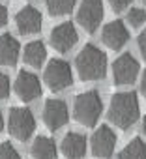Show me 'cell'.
Segmentation results:
<instances>
[{"label": "cell", "mask_w": 146, "mask_h": 159, "mask_svg": "<svg viewBox=\"0 0 146 159\" xmlns=\"http://www.w3.org/2000/svg\"><path fill=\"white\" fill-rule=\"evenodd\" d=\"M62 153L67 159H83L86 153V137L75 131L67 133L62 140Z\"/></svg>", "instance_id": "cell-14"}, {"label": "cell", "mask_w": 146, "mask_h": 159, "mask_svg": "<svg viewBox=\"0 0 146 159\" xmlns=\"http://www.w3.org/2000/svg\"><path fill=\"white\" fill-rule=\"evenodd\" d=\"M127 23L131 25V26H135V28H139L140 25H144V21H146V11L142 10V8H131L129 11H127Z\"/></svg>", "instance_id": "cell-20"}, {"label": "cell", "mask_w": 146, "mask_h": 159, "mask_svg": "<svg viewBox=\"0 0 146 159\" xmlns=\"http://www.w3.org/2000/svg\"><path fill=\"white\" fill-rule=\"evenodd\" d=\"M129 39V30L122 21H111L103 26L101 32V41L111 49V51H120Z\"/></svg>", "instance_id": "cell-11"}, {"label": "cell", "mask_w": 146, "mask_h": 159, "mask_svg": "<svg viewBox=\"0 0 146 159\" xmlns=\"http://www.w3.org/2000/svg\"><path fill=\"white\" fill-rule=\"evenodd\" d=\"M142 131H144V135H146V116H144V120H142Z\"/></svg>", "instance_id": "cell-28"}, {"label": "cell", "mask_w": 146, "mask_h": 159, "mask_svg": "<svg viewBox=\"0 0 146 159\" xmlns=\"http://www.w3.org/2000/svg\"><path fill=\"white\" fill-rule=\"evenodd\" d=\"M4 129V118H2V114H0V131Z\"/></svg>", "instance_id": "cell-27"}, {"label": "cell", "mask_w": 146, "mask_h": 159, "mask_svg": "<svg viewBox=\"0 0 146 159\" xmlns=\"http://www.w3.org/2000/svg\"><path fill=\"white\" fill-rule=\"evenodd\" d=\"M144 4H146V0H144Z\"/></svg>", "instance_id": "cell-29"}, {"label": "cell", "mask_w": 146, "mask_h": 159, "mask_svg": "<svg viewBox=\"0 0 146 159\" xmlns=\"http://www.w3.org/2000/svg\"><path fill=\"white\" fill-rule=\"evenodd\" d=\"M75 4H77V0H45L47 11L51 15H54V17L69 13L73 8H75Z\"/></svg>", "instance_id": "cell-19"}, {"label": "cell", "mask_w": 146, "mask_h": 159, "mask_svg": "<svg viewBox=\"0 0 146 159\" xmlns=\"http://www.w3.org/2000/svg\"><path fill=\"white\" fill-rule=\"evenodd\" d=\"M137 45H139V51H140V54L146 58V28L139 34V39H137Z\"/></svg>", "instance_id": "cell-24"}, {"label": "cell", "mask_w": 146, "mask_h": 159, "mask_svg": "<svg viewBox=\"0 0 146 159\" xmlns=\"http://www.w3.org/2000/svg\"><path fill=\"white\" fill-rule=\"evenodd\" d=\"M140 94H142L144 99H146V69H144V73H142V77H140Z\"/></svg>", "instance_id": "cell-26"}, {"label": "cell", "mask_w": 146, "mask_h": 159, "mask_svg": "<svg viewBox=\"0 0 146 159\" xmlns=\"http://www.w3.org/2000/svg\"><path fill=\"white\" fill-rule=\"evenodd\" d=\"M15 25H17L19 34H23V36L38 34L41 30V13L34 6H25L15 15Z\"/></svg>", "instance_id": "cell-13"}, {"label": "cell", "mask_w": 146, "mask_h": 159, "mask_svg": "<svg viewBox=\"0 0 146 159\" xmlns=\"http://www.w3.org/2000/svg\"><path fill=\"white\" fill-rule=\"evenodd\" d=\"M36 129V120L30 109L26 107H13L10 111V118H8V131L11 133V137H15L17 140H28L34 135Z\"/></svg>", "instance_id": "cell-4"}, {"label": "cell", "mask_w": 146, "mask_h": 159, "mask_svg": "<svg viewBox=\"0 0 146 159\" xmlns=\"http://www.w3.org/2000/svg\"><path fill=\"white\" fill-rule=\"evenodd\" d=\"M75 67L83 81H101L107 75V54L99 47L88 43L77 54Z\"/></svg>", "instance_id": "cell-2"}, {"label": "cell", "mask_w": 146, "mask_h": 159, "mask_svg": "<svg viewBox=\"0 0 146 159\" xmlns=\"http://www.w3.org/2000/svg\"><path fill=\"white\" fill-rule=\"evenodd\" d=\"M139 69L140 67H139L137 58L133 54H129V52H124L112 62V79H114V83L120 84V86L131 84L139 77Z\"/></svg>", "instance_id": "cell-6"}, {"label": "cell", "mask_w": 146, "mask_h": 159, "mask_svg": "<svg viewBox=\"0 0 146 159\" xmlns=\"http://www.w3.org/2000/svg\"><path fill=\"white\" fill-rule=\"evenodd\" d=\"M77 43V30L73 23H62L51 32V45L58 52H67Z\"/></svg>", "instance_id": "cell-12"}, {"label": "cell", "mask_w": 146, "mask_h": 159, "mask_svg": "<svg viewBox=\"0 0 146 159\" xmlns=\"http://www.w3.org/2000/svg\"><path fill=\"white\" fill-rule=\"evenodd\" d=\"M6 23H8V10H6V6L0 4V28H2Z\"/></svg>", "instance_id": "cell-25"}, {"label": "cell", "mask_w": 146, "mask_h": 159, "mask_svg": "<svg viewBox=\"0 0 146 159\" xmlns=\"http://www.w3.org/2000/svg\"><path fill=\"white\" fill-rule=\"evenodd\" d=\"M101 112H103V101L96 90L83 92L75 98L73 114H75V120L79 124H83L84 127H94L98 124Z\"/></svg>", "instance_id": "cell-3"}, {"label": "cell", "mask_w": 146, "mask_h": 159, "mask_svg": "<svg viewBox=\"0 0 146 159\" xmlns=\"http://www.w3.org/2000/svg\"><path fill=\"white\" fill-rule=\"evenodd\" d=\"M140 114V105L135 92H118L112 96L109 105V120L120 129L131 127Z\"/></svg>", "instance_id": "cell-1"}, {"label": "cell", "mask_w": 146, "mask_h": 159, "mask_svg": "<svg viewBox=\"0 0 146 159\" xmlns=\"http://www.w3.org/2000/svg\"><path fill=\"white\" fill-rule=\"evenodd\" d=\"M118 159H146V142L140 137L131 139L118 153Z\"/></svg>", "instance_id": "cell-18"}, {"label": "cell", "mask_w": 146, "mask_h": 159, "mask_svg": "<svg viewBox=\"0 0 146 159\" xmlns=\"http://www.w3.org/2000/svg\"><path fill=\"white\" fill-rule=\"evenodd\" d=\"M19 41L11 34L0 36V66H15L19 60Z\"/></svg>", "instance_id": "cell-15"}, {"label": "cell", "mask_w": 146, "mask_h": 159, "mask_svg": "<svg viewBox=\"0 0 146 159\" xmlns=\"http://www.w3.org/2000/svg\"><path fill=\"white\" fill-rule=\"evenodd\" d=\"M0 159H21V155L11 142H2L0 144Z\"/></svg>", "instance_id": "cell-21"}, {"label": "cell", "mask_w": 146, "mask_h": 159, "mask_svg": "<svg viewBox=\"0 0 146 159\" xmlns=\"http://www.w3.org/2000/svg\"><path fill=\"white\" fill-rule=\"evenodd\" d=\"M133 2V0H109V4L114 11H124L125 8H129V4Z\"/></svg>", "instance_id": "cell-23"}, {"label": "cell", "mask_w": 146, "mask_h": 159, "mask_svg": "<svg viewBox=\"0 0 146 159\" xmlns=\"http://www.w3.org/2000/svg\"><path fill=\"white\" fill-rule=\"evenodd\" d=\"M92 153L99 159H107L114 153L116 148V133L109 127V125H101L96 129V133L92 135Z\"/></svg>", "instance_id": "cell-8"}, {"label": "cell", "mask_w": 146, "mask_h": 159, "mask_svg": "<svg viewBox=\"0 0 146 159\" xmlns=\"http://www.w3.org/2000/svg\"><path fill=\"white\" fill-rule=\"evenodd\" d=\"M30 153L34 159H56V144L49 137H36L30 148Z\"/></svg>", "instance_id": "cell-16"}, {"label": "cell", "mask_w": 146, "mask_h": 159, "mask_svg": "<svg viewBox=\"0 0 146 159\" xmlns=\"http://www.w3.org/2000/svg\"><path fill=\"white\" fill-rule=\"evenodd\" d=\"M77 21L88 34H94L103 21V2L101 0H83L77 11Z\"/></svg>", "instance_id": "cell-7"}, {"label": "cell", "mask_w": 146, "mask_h": 159, "mask_svg": "<svg viewBox=\"0 0 146 159\" xmlns=\"http://www.w3.org/2000/svg\"><path fill=\"white\" fill-rule=\"evenodd\" d=\"M10 96V79L0 71V99H6Z\"/></svg>", "instance_id": "cell-22"}, {"label": "cell", "mask_w": 146, "mask_h": 159, "mask_svg": "<svg viewBox=\"0 0 146 159\" xmlns=\"http://www.w3.org/2000/svg\"><path fill=\"white\" fill-rule=\"evenodd\" d=\"M45 58H47V51L41 41H30L23 51V60L30 67H41Z\"/></svg>", "instance_id": "cell-17"}, {"label": "cell", "mask_w": 146, "mask_h": 159, "mask_svg": "<svg viewBox=\"0 0 146 159\" xmlns=\"http://www.w3.org/2000/svg\"><path fill=\"white\" fill-rule=\"evenodd\" d=\"M43 77H45L47 86L54 92H60V90L69 88L73 84V71H71L69 64L66 60H60V58L49 60Z\"/></svg>", "instance_id": "cell-5"}, {"label": "cell", "mask_w": 146, "mask_h": 159, "mask_svg": "<svg viewBox=\"0 0 146 159\" xmlns=\"http://www.w3.org/2000/svg\"><path fill=\"white\" fill-rule=\"evenodd\" d=\"M15 94L23 101H34L41 96V83L30 71H19L15 79Z\"/></svg>", "instance_id": "cell-10"}, {"label": "cell", "mask_w": 146, "mask_h": 159, "mask_svg": "<svg viewBox=\"0 0 146 159\" xmlns=\"http://www.w3.org/2000/svg\"><path fill=\"white\" fill-rule=\"evenodd\" d=\"M69 120L67 105L62 99H47L43 105V122L51 131L60 129Z\"/></svg>", "instance_id": "cell-9"}]
</instances>
